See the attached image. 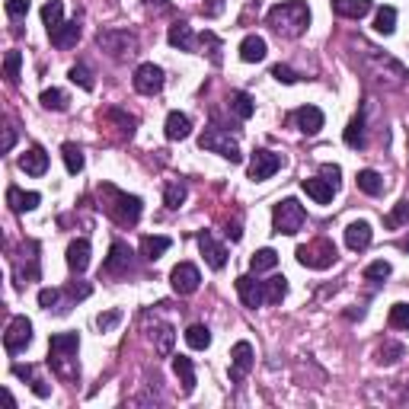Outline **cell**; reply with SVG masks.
<instances>
[{
	"mask_svg": "<svg viewBox=\"0 0 409 409\" xmlns=\"http://www.w3.org/2000/svg\"><path fill=\"white\" fill-rule=\"evenodd\" d=\"M269 26L275 29L278 35H284V39H298V35H304V29L310 26V10H307L304 0H284V4H275V7L269 10Z\"/></svg>",
	"mask_w": 409,
	"mask_h": 409,
	"instance_id": "7a4b0ae2",
	"label": "cell"
},
{
	"mask_svg": "<svg viewBox=\"0 0 409 409\" xmlns=\"http://www.w3.org/2000/svg\"><path fill=\"white\" fill-rule=\"evenodd\" d=\"M186 195H189L186 182H167V189H163V205H167L170 211H176L182 201H186Z\"/></svg>",
	"mask_w": 409,
	"mask_h": 409,
	"instance_id": "e575fe53",
	"label": "cell"
},
{
	"mask_svg": "<svg viewBox=\"0 0 409 409\" xmlns=\"http://www.w3.org/2000/svg\"><path fill=\"white\" fill-rule=\"evenodd\" d=\"M375 29L381 35H390L396 29V10L394 7H381L377 10V16H375Z\"/></svg>",
	"mask_w": 409,
	"mask_h": 409,
	"instance_id": "ab89813d",
	"label": "cell"
},
{
	"mask_svg": "<svg viewBox=\"0 0 409 409\" xmlns=\"http://www.w3.org/2000/svg\"><path fill=\"white\" fill-rule=\"evenodd\" d=\"M42 23L49 26V32H55L58 26L64 23V0H49L42 7Z\"/></svg>",
	"mask_w": 409,
	"mask_h": 409,
	"instance_id": "836d02e7",
	"label": "cell"
},
{
	"mask_svg": "<svg viewBox=\"0 0 409 409\" xmlns=\"http://www.w3.org/2000/svg\"><path fill=\"white\" fill-rule=\"evenodd\" d=\"M167 42L180 51H195V32L189 23H173L167 32Z\"/></svg>",
	"mask_w": 409,
	"mask_h": 409,
	"instance_id": "44dd1931",
	"label": "cell"
},
{
	"mask_svg": "<svg viewBox=\"0 0 409 409\" xmlns=\"http://www.w3.org/2000/svg\"><path fill=\"white\" fill-rule=\"evenodd\" d=\"M13 144H16V132H13V125H7V128H4V147H0V151L10 153V151H13Z\"/></svg>",
	"mask_w": 409,
	"mask_h": 409,
	"instance_id": "9f6ffc18",
	"label": "cell"
},
{
	"mask_svg": "<svg viewBox=\"0 0 409 409\" xmlns=\"http://www.w3.org/2000/svg\"><path fill=\"white\" fill-rule=\"evenodd\" d=\"M61 157H64V167H68V173H80V170H84V151H80V147L77 144H64L61 147Z\"/></svg>",
	"mask_w": 409,
	"mask_h": 409,
	"instance_id": "8d00e7d4",
	"label": "cell"
},
{
	"mask_svg": "<svg viewBox=\"0 0 409 409\" xmlns=\"http://www.w3.org/2000/svg\"><path fill=\"white\" fill-rule=\"evenodd\" d=\"M199 147H201V151L218 153V157H224V160H230V163H240V160H243V153H240V147H237V141L230 138L224 128H218V125H211V128H205V132H201Z\"/></svg>",
	"mask_w": 409,
	"mask_h": 409,
	"instance_id": "8992f818",
	"label": "cell"
},
{
	"mask_svg": "<svg viewBox=\"0 0 409 409\" xmlns=\"http://www.w3.org/2000/svg\"><path fill=\"white\" fill-rule=\"evenodd\" d=\"M265 55H269V45H265L263 35H246V39L240 42V58H243L246 64L265 61Z\"/></svg>",
	"mask_w": 409,
	"mask_h": 409,
	"instance_id": "d6986e66",
	"label": "cell"
},
{
	"mask_svg": "<svg viewBox=\"0 0 409 409\" xmlns=\"http://www.w3.org/2000/svg\"><path fill=\"white\" fill-rule=\"evenodd\" d=\"M58 301H61V291H58V288H42V291H39V307H45V310L58 307ZM58 310H61V307H58Z\"/></svg>",
	"mask_w": 409,
	"mask_h": 409,
	"instance_id": "681fc988",
	"label": "cell"
},
{
	"mask_svg": "<svg viewBox=\"0 0 409 409\" xmlns=\"http://www.w3.org/2000/svg\"><path fill=\"white\" fill-rule=\"evenodd\" d=\"M201 49H208V58L215 64H221V39L215 32H201Z\"/></svg>",
	"mask_w": 409,
	"mask_h": 409,
	"instance_id": "bcb514c9",
	"label": "cell"
},
{
	"mask_svg": "<svg viewBox=\"0 0 409 409\" xmlns=\"http://www.w3.org/2000/svg\"><path fill=\"white\" fill-rule=\"evenodd\" d=\"M99 201H103L99 208H103L115 224H122V227H134L141 218V208H144L138 195H128V192H122V189L109 186V182L99 186Z\"/></svg>",
	"mask_w": 409,
	"mask_h": 409,
	"instance_id": "6da1fadb",
	"label": "cell"
},
{
	"mask_svg": "<svg viewBox=\"0 0 409 409\" xmlns=\"http://www.w3.org/2000/svg\"><path fill=\"white\" fill-rule=\"evenodd\" d=\"M253 361H256V355H253V346L246 339L237 342L234 352H230V381H243V377L253 371Z\"/></svg>",
	"mask_w": 409,
	"mask_h": 409,
	"instance_id": "7c38bea8",
	"label": "cell"
},
{
	"mask_svg": "<svg viewBox=\"0 0 409 409\" xmlns=\"http://www.w3.org/2000/svg\"><path fill=\"white\" fill-rule=\"evenodd\" d=\"M377 365H396V361L403 358V346L400 342H384L381 348H377Z\"/></svg>",
	"mask_w": 409,
	"mask_h": 409,
	"instance_id": "60d3db41",
	"label": "cell"
},
{
	"mask_svg": "<svg viewBox=\"0 0 409 409\" xmlns=\"http://www.w3.org/2000/svg\"><path fill=\"white\" fill-rule=\"evenodd\" d=\"M371 237H375L371 224H367V221H352L346 227V246H348V250H355V253H361V250L371 246Z\"/></svg>",
	"mask_w": 409,
	"mask_h": 409,
	"instance_id": "2e32d148",
	"label": "cell"
},
{
	"mask_svg": "<svg viewBox=\"0 0 409 409\" xmlns=\"http://www.w3.org/2000/svg\"><path fill=\"white\" fill-rule=\"evenodd\" d=\"M49 35H51V45H55V49H74L77 39H80V23H77V20L61 23V26H58L55 32H49Z\"/></svg>",
	"mask_w": 409,
	"mask_h": 409,
	"instance_id": "603a6c76",
	"label": "cell"
},
{
	"mask_svg": "<svg viewBox=\"0 0 409 409\" xmlns=\"http://www.w3.org/2000/svg\"><path fill=\"white\" fill-rule=\"evenodd\" d=\"M42 106H45V109H51V112H68L70 99H68V93H64V90L51 87V90H42Z\"/></svg>",
	"mask_w": 409,
	"mask_h": 409,
	"instance_id": "74e56055",
	"label": "cell"
},
{
	"mask_svg": "<svg viewBox=\"0 0 409 409\" xmlns=\"http://www.w3.org/2000/svg\"><path fill=\"white\" fill-rule=\"evenodd\" d=\"M284 294H288V278H284V275H272L269 282H263L265 304H282Z\"/></svg>",
	"mask_w": 409,
	"mask_h": 409,
	"instance_id": "f1b7e54d",
	"label": "cell"
},
{
	"mask_svg": "<svg viewBox=\"0 0 409 409\" xmlns=\"http://www.w3.org/2000/svg\"><path fill=\"white\" fill-rule=\"evenodd\" d=\"M29 342H32V323L26 317H13L7 326V333H4V348L10 355H20V352H26Z\"/></svg>",
	"mask_w": 409,
	"mask_h": 409,
	"instance_id": "ba28073f",
	"label": "cell"
},
{
	"mask_svg": "<svg viewBox=\"0 0 409 409\" xmlns=\"http://www.w3.org/2000/svg\"><path fill=\"white\" fill-rule=\"evenodd\" d=\"M13 375H16V377H29V381H32V394H35V396H42V400H45V396L51 394V390L45 387V381H39V377H32V367L13 365Z\"/></svg>",
	"mask_w": 409,
	"mask_h": 409,
	"instance_id": "7bdbcfd3",
	"label": "cell"
},
{
	"mask_svg": "<svg viewBox=\"0 0 409 409\" xmlns=\"http://www.w3.org/2000/svg\"><path fill=\"white\" fill-rule=\"evenodd\" d=\"M275 265H278V253L272 250V246H263V250H256V253L250 256V269L256 272V275H259V272L275 269Z\"/></svg>",
	"mask_w": 409,
	"mask_h": 409,
	"instance_id": "d6a6232c",
	"label": "cell"
},
{
	"mask_svg": "<svg viewBox=\"0 0 409 409\" xmlns=\"http://www.w3.org/2000/svg\"><path fill=\"white\" fill-rule=\"evenodd\" d=\"M109 115L122 122V132H125V134H134V118H132V115H122V112H118V109H112Z\"/></svg>",
	"mask_w": 409,
	"mask_h": 409,
	"instance_id": "11a10c76",
	"label": "cell"
},
{
	"mask_svg": "<svg viewBox=\"0 0 409 409\" xmlns=\"http://www.w3.org/2000/svg\"><path fill=\"white\" fill-rule=\"evenodd\" d=\"M400 250H403V253H409V240H403V243H400Z\"/></svg>",
	"mask_w": 409,
	"mask_h": 409,
	"instance_id": "94428289",
	"label": "cell"
},
{
	"mask_svg": "<svg viewBox=\"0 0 409 409\" xmlns=\"http://www.w3.org/2000/svg\"><path fill=\"white\" fill-rule=\"evenodd\" d=\"M70 80H74V84L80 87V90H87V93H90L93 87H96V84H93V74L84 68V64H74V68H70Z\"/></svg>",
	"mask_w": 409,
	"mask_h": 409,
	"instance_id": "ee69618b",
	"label": "cell"
},
{
	"mask_svg": "<svg viewBox=\"0 0 409 409\" xmlns=\"http://www.w3.org/2000/svg\"><path fill=\"white\" fill-rule=\"evenodd\" d=\"M7 201H10V208H13V211H32V208H39L42 195H39V192H23V189L10 186L7 189Z\"/></svg>",
	"mask_w": 409,
	"mask_h": 409,
	"instance_id": "484cf974",
	"label": "cell"
},
{
	"mask_svg": "<svg viewBox=\"0 0 409 409\" xmlns=\"http://www.w3.org/2000/svg\"><path fill=\"white\" fill-rule=\"evenodd\" d=\"M186 346L195 348V352H205V348L211 346V329H208V326H201V323L189 326V329H186Z\"/></svg>",
	"mask_w": 409,
	"mask_h": 409,
	"instance_id": "1f68e13d",
	"label": "cell"
},
{
	"mask_svg": "<svg viewBox=\"0 0 409 409\" xmlns=\"http://www.w3.org/2000/svg\"><path fill=\"white\" fill-rule=\"evenodd\" d=\"M371 0H333V10L339 16H346V20H361V16L371 13Z\"/></svg>",
	"mask_w": 409,
	"mask_h": 409,
	"instance_id": "cb8c5ba5",
	"label": "cell"
},
{
	"mask_svg": "<svg viewBox=\"0 0 409 409\" xmlns=\"http://www.w3.org/2000/svg\"><path fill=\"white\" fill-rule=\"evenodd\" d=\"M170 284H173L176 294H195L201 284V275L192 263H180L173 272H170Z\"/></svg>",
	"mask_w": 409,
	"mask_h": 409,
	"instance_id": "8fae6325",
	"label": "cell"
},
{
	"mask_svg": "<svg viewBox=\"0 0 409 409\" xmlns=\"http://www.w3.org/2000/svg\"><path fill=\"white\" fill-rule=\"evenodd\" d=\"M132 246H125V243H112L109 246V256H106L103 269L109 272V275H125V272H132Z\"/></svg>",
	"mask_w": 409,
	"mask_h": 409,
	"instance_id": "4fadbf2b",
	"label": "cell"
},
{
	"mask_svg": "<svg viewBox=\"0 0 409 409\" xmlns=\"http://www.w3.org/2000/svg\"><path fill=\"white\" fill-rule=\"evenodd\" d=\"M20 64H23V55L20 51H7V58H4V77H7L10 84H13L16 77H20Z\"/></svg>",
	"mask_w": 409,
	"mask_h": 409,
	"instance_id": "f6af8a7d",
	"label": "cell"
},
{
	"mask_svg": "<svg viewBox=\"0 0 409 409\" xmlns=\"http://www.w3.org/2000/svg\"><path fill=\"white\" fill-rule=\"evenodd\" d=\"M20 170H23V173H29V176H42L45 170H49V153H45L39 144L29 147V151L20 157Z\"/></svg>",
	"mask_w": 409,
	"mask_h": 409,
	"instance_id": "ac0fdd59",
	"label": "cell"
},
{
	"mask_svg": "<svg viewBox=\"0 0 409 409\" xmlns=\"http://www.w3.org/2000/svg\"><path fill=\"white\" fill-rule=\"evenodd\" d=\"M157 336H160V339H157V352H160V355H167L170 348H173V326L163 323V326L157 329Z\"/></svg>",
	"mask_w": 409,
	"mask_h": 409,
	"instance_id": "c3c4849f",
	"label": "cell"
},
{
	"mask_svg": "<svg viewBox=\"0 0 409 409\" xmlns=\"http://www.w3.org/2000/svg\"><path fill=\"white\" fill-rule=\"evenodd\" d=\"M342 138H346V144L348 147H365V115H355L352 122H348V128H346V134H342Z\"/></svg>",
	"mask_w": 409,
	"mask_h": 409,
	"instance_id": "d590c367",
	"label": "cell"
},
{
	"mask_svg": "<svg viewBox=\"0 0 409 409\" xmlns=\"http://www.w3.org/2000/svg\"><path fill=\"white\" fill-rule=\"evenodd\" d=\"M170 246H173V240H170V237H144V240H141V256L147 259V263H153V259H160L163 256V253L170 250Z\"/></svg>",
	"mask_w": 409,
	"mask_h": 409,
	"instance_id": "4316f807",
	"label": "cell"
},
{
	"mask_svg": "<svg viewBox=\"0 0 409 409\" xmlns=\"http://www.w3.org/2000/svg\"><path fill=\"white\" fill-rule=\"evenodd\" d=\"M355 182H358V189L365 195H371V199L384 192V176L377 173V170H361V173L355 176Z\"/></svg>",
	"mask_w": 409,
	"mask_h": 409,
	"instance_id": "f546056e",
	"label": "cell"
},
{
	"mask_svg": "<svg viewBox=\"0 0 409 409\" xmlns=\"http://www.w3.org/2000/svg\"><path fill=\"white\" fill-rule=\"evenodd\" d=\"M336 243L326 240V237H317L313 243H307V246H298V263L307 265V269H329V265L336 263Z\"/></svg>",
	"mask_w": 409,
	"mask_h": 409,
	"instance_id": "5b68a950",
	"label": "cell"
},
{
	"mask_svg": "<svg viewBox=\"0 0 409 409\" xmlns=\"http://www.w3.org/2000/svg\"><path fill=\"white\" fill-rule=\"evenodd\" d=\"M29 13V0H7V16L10 20H23Z\"/></svg>",
	"mask_w": 409,
	"mask_h": 409,
	"instance_id": "f907efd6",
	"label": "cell"
},
{
	"mask_svg": "<svg viewBox=\"0 0 409 409\" xmlns=\"http://www.w3.org/2000/svg\"><path fill=\"white\" fill-rule=\"evenodd\" d=\"M192 134V118L186 112H170L167 115V138L170 141H182Z\"/></svg>",
	"mask_w": 409,
	"mask_h": 409,
	"instance_id": "d4e9b609",
	"label": "cell"
},
{
	"mask_svg": "<svg viewBox=\"0 0 409 409\" xmlns=\"http://www.w3.org/2000/svg\"><path fill=\"white\" fill-rule=\"evenodd\" d=\"M301 189H304V192L310 195L317 205H329V201H333V195L339 192L333 182H326V180H304V182H301Z\"/></svg>",
	"mask_w": 409,
	"mask_h": 409,
	"instance_id": "7402d4cb",
	"label": "cell"
},
{
	"mask_svg": "<svg viewBox=\"0 0 409 409\" xmlns=\"http://www.w3.org/2000/svg\"><path fill=\"white\" fill-rule=\"evenodd\" d=\"M224 234H227L230 240H240V237H243V230H240V224H234V227H227V230H224Z\"/></svg>",
	"mask_w": 409,
	"mask_h": 409,
	"instance_id": "91938a15",
	"label": "cell"
},
{
	"mask_svg": "<svg viewBox=\"0 0 409 409\" xmlns=\"http://www.w3.org/2000/svg\"><path fill=\"white\" fill-rule=\"evenodd\" d=\"M291 118H294V125H298L304 134H317L320 128H323V122H326L323 112H320L317 106H301V109H294Z\"/></svg>",
	"mask_w": 409,
	"mask_h": 409,
	"instance_id": "e0dca14e",
	"label": "cell"
},
{
	"mask_svg": "<svg viewBox=\"0 0 409 409\" xmlns=\"http://www.w3.org/2000/svg\"><path fill=\"white\" fill-rule=\"evenodd\" d=\"M118 320H122V313H118V310H109V313H99V317H96V326H99V329H103V333H106V329H112V326H115V323H118Z\"/></svg>",
	"mask_w": 409,
	"mask_h": 409,
	"instance_id": "db71d44e",
	"label": "cell"
},
{
	"mask_svg": "<svg viewBox=\"0 0 409 409\" xmlns=\"http://www.w3.org/2000/svg\"><path fill=\"white\" fill-rule=\"evenodd\" d=\"M199 250H201V256H205V263H208L215 272H221L224 265H227V250H224L208 230H201L199 234Z\"/></svg>",
	"mask_w": 409,
	"mask_h": 409,
	"instance_id": "5bb4252c",
	"label": "cell"
},
{
	"mask_svg": "<svg viewBox=\"0 0 409 409\" xmlns=\"http://www.w3.org/2000/svg\"><path fill=\"white\" fill-rule=\"evenodd\" d=\"M224 10V0H208V4H201V13L205 16H218Z\"/></svg>",
	"mask_w": 409,
	"mask_h": 409,
	"instance_id": "6f0895ef",
	"label": "cell"
},
{
	"mask_svg": "<svg viewBox=\"0 0 409 409\" xmlns=\"http://www.w3.org/2000/svg\"><path fill=\"white\" fill-rule=\"evenodd\" d=\"M403 224H409V201H396L394 211L384 218V227L387 230H396V227H403Z\"/></svg>",
	"mask_w": 409,
	"mask_h": 409,
	"instance_id": "f35d334b",
	"label": "cell"
},
{
	"mask_svg": "<svg viewBox=\"0 0 409 409\" xmlns=\"http://www.w3.org/2000/svg\"><path fill=\"white\" fill-rule=\"evenodd\" d=\"M134 90L144 93V96H157L160 90H163V68H157V64H141L138 70H134Z\"/></svg>",
	"mask_w": 409,
	"mask_h": 409,
	"instance_id": "9c48e42d",
	"label": "cell"
},
{
	"mask_svg": "<svg viewBox=\"0 0 409 409\" xmlns=\"http://www.w3.org/2000/svg\"><path fill=\"white\" fill-rule=\"evenodd\" d=\"M304 221H307V211L298 199H282L275 208H272V227H275V234L294 237L304 227Z\"/></svg>",
	"mask_w": 409,
	"mask_h": 409,
	"instance_id": "277c9868",
	"label": "cell"
},
{
	"mask_svg": "<svg viewBox=\"0 0 409 409\" xmlns=\"http://www.w3.org/2000/svg\"><path fill=\"white\" fill-rule=\"evenodd\" d=\"M173 371H176V377H180V384H182V394H192V390H195L192 358H186V355H176V358H173Z\"/></svg>",
	"mask_w": 409,
	"mask_h": 409,
	"instance_id": "83f0119b",
	"label": "cell"
},
{
	"mask_svg": "<svg viewBox=\"0 0 409 409\" xmlns=\"http://www.w3.org/2000/svg\"><path fill=\"white\" fill-rule=\"evenodd\" d=\"M390 329H409V304H394L387 313Z\"/></svg>",
	"mask_w": 409,
	"mask_h": 409,
	"instance_id": "b9f144b4",
	"label": "cell"
},
{
	"mask_svg": "<svg viewBox=\"0 0 409 409\" xmlns=\"http://www.w3.org/2000/svg\"><path fill=\"white\" fill-rule=\"evenodd\" d=\"M227 103H230V109H234V115L243 118V122H246V118H253V112H256V103H253V96H250V93H243V90L230 93Z\"/></svg>",
	"mask_w": 409,
	"mask_h": 409,
	"instance_id": "4dcf8cb0",
	"label": "cell"
},
{
	"mask_svg": "<svg viewBox=\"0 0 409 409\" xmlns=\"http://www.w3.org/2000/svg\"><path fill=\"white\" fill-rule=\"evenodd\" d=\"M320 176H323L326 182H333V186L339 189V182H342V170L336 167V163H323V167H320Z\"/></svg>",
	"mask_w": 409,
	"mask_h": 409,
	"instance_id": "f5cc1de1",
	"label": "cell"
},
{
	"mask_svg": "<svg viewBox=\"0 0 409 409\" xmlns=\"http://www.w3.org/2000/svg\"><path fill=\"white\" fill-rule=\"evenodd\" d=\"M387 275H390V263H387V259H377V263H371V265L365 269V278H367V282H384Z\"/></svg>",
	"mask_w": 409,
	"mask_h": 409,
	"instance_id": "7dc6e473",
	"label": "cell"
},
{
	"mask_svg": "<svg viewBox=\"0 0 409 409\" xmlns=\"http://www.w3.org/2000/svg\"><path fill=\"white\" fill-rule=\"evenodd\" d=\"M68 265H70V272H77V275L87 272V265H90V240L80 237V240L70 243L68 246Z\"/></svg>",
	"mask_w": 409,
	"mask_h": 409,
	"instance_id": "ffe728a7",
	"label": "cell"
},
{
	"mask_svg": "<svg viewBox=\"0 0 409 409\" xmlns=\"http://www.w3.org/2000/svg\"><path fill=\"white\" fill-rule=\"evenodd\" d=\"M237 294H240L243 307H253V310H256L259 304H265V298H263V282H256L253 275H240V278H237Z\"/></svg>",
	"mask_w": 409,
	"mask_h": 409,
	"instance_id": "9a60e30c",
	"label": "cell"
},
{
	"mask_svg": "<svg viewBox=\"0 0 409 409\" xmlns=\"http://www.w3.org/2000/svg\"><path fill=\"white\" fill-rule=\"evenodd\" d=\"M77 348H80V336L77 333H55L49 339V365L55 367V375L70 381L80 375L77 367Z\"/></svg>",
	"mask_w": 409,
	"mask_h": 409,
	"instance_id": "3957f363",
	"label": "cell"
},
{
	"mask_svg": "<svg viewBox=\"0 0 409 409\" xmlns=\"http://www.w3.org/2000/svg\"><path fill=\"white\" fill-rule=\"evenodd\" d=\"M144 4H147V10H163V13H167V10L173 7L170 0H144Z\"/></svg>",
	"mask_w": 409,
	"mask_h": 409,
	"instance_id": "680465c9",
	"label": "cell"
},
{
	"mask_svg": "<svg viewBox=\"0 0 409 409\" xmlns=\"http://www.w3.org/2000/svg\"><path fill=\"white\" fill-rule=\"evenodd\" d=\"M96 42L103 51H109L112 58H125V55H134L138 49V39L132 32H122V29H106V32L96 35Z\"/></svg>",
	"mask_w": 409,
	"mask_h": 409,
	"instance_id": "52a82bcc",
	"label": "cell"
},
{
	"mask_svg": "<svg viewBox=\"0 0 409 409\" xmlns=\"http://www.w3.org/2000/svg\"><path fill=\"white\" fill-rule=\"evenodd\" d=\"M272 77H275L278 84H298V74L291 68H284V64H275L272 68Z\"/></svg>",
	"mask_w": 409,
	"mask_h": 409,
	"instance_id": "816d5d0a",
	"label": "cell"
},
{
	"mask_svg": "<svg viewBox=\"0 0 409 409\" xmlns=\"http://www.w3.org/2000/svg\"><path fill=\"white\" fill-rule=\"evenodd\" d=\"M278 170H282V157L272 151H256L250 157V180L253 182H263L269 180V176H275Z\"/></svg>",
	"mask_w": 409,
	"mask_h": 409,
	"instance_id": "30bf717a",
	"label": "cell"
}]
</instances>
